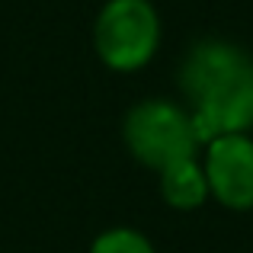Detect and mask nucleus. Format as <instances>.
Wrapping results in <instances>:
<instances>
[{
    "mask_svg": "<svg viewBox=\"0 0 253 253\" xmlns=\"http://www.w3.org/2000/svg\"><path fill=\"white\" fill-rule=\"evenodd\" d=\"M199 144L253 128V58L221 39L192 45L179 71Z\"/></svg>",
    "mask_w": 253,
    "mask_h": 253,
    "instance_id": "1",
    "label": "nucleus"
},
{
    "mask_svg": "<svg viewBox=\"0 0 253 253\" xmlns=\"http://www.w3.org/2000/svg\"><path fill=\"white\" fill-rule=\"evenodd\" d=\"M122 138L131 157L157 173L176 161H189L199 151L189 109L167 99H144L131 106L122 122Z\"/></svg>",
    "mask_w": 253,
    "mask_h": 253,
    "instance_id": "2",
    "label": "nucleus"
},
{
    "mask_svg": "<svg viewBox=\"0 0 253 253\" xmlns=\"http://www.w3.org/2000/svg\"><path fill=\"white\" fill-rule=\"evenodd\" d=\"M96 55L112 71H138L161 45V19L148 0H109L93 29Z\"/></svg>",
    "mask_w": 253,
    "mask_h": 253,
    "instance_id": "3",
    "label": "nucleus"
},
{
    "mask_svg": "<svg viewBox=\"0 0 253 253\" xmlns=\"http://www.w3.org/2000/svg\"><path fill=\"white\" fill-rule=\"evenodd\" d=\"M209 196L224 209L247 211L253 209V138L250 135H221L205 144L202 161Z\"/></svg>",
    "mask_w": 253,
    "mask_h": 253,
    "instance_id": "4",
    "label": "nucleus"
},
{
    "mask_svg": "<svg viewBox=\"0 0 253 253\" xmlns=\"http://www.w3.org/2000/svg\"><path fill=\"white\" fill-rule=\"evenodd\" d=\"M161 196L167 199V205L179 211H192L209 199V179L205 170L196 157L189 161H176L170 167L161 170Z\"/></svg>",
    "mask_w": 253,
    "mask_h": 253,
    "instance_id": "5",
    "label": "nucleus"
},
{
    "mask_svg": "<svg viewBox=\"0 0 253 253\" xmlns=\"http://www.w3.org/2000/svg\"><path fill=\"white\" fill-rule=\"evenodd\" d=\"M90 253H154V244L135 228H109L90 244Z\"/></svg>",
    "mask_w": 253,
    "mask_h": 253,
    "instance_id": "6",
    "label": "nucleus"
}]
</instances>
